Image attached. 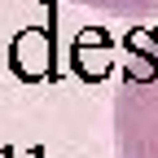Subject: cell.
Segmentation results:
<instances>
[{
  "label": "cell",
  "mask_w": 158,
  "mask_h": 158,
  "mask_svg": "<svg viewBox=\"0 0 158 158\" xmlns=\"http://www.w3.org/2000/svg\"><path fill=\"white\" fill-rule=\"evenodd\" d=\"M9 70L22 84H40L53 75V31L48 27H27L9 44Z\"/></svg>",
  "instance_id": "cell-2"
},
{
  "label": "cell",
  "mask_w": 158,
  "mask_h": 158,
  "mask_svg": "<svg viewBox=\"0 0 158 158\" xmlns=\"http://www.w3.org/2000/svg\"><path fill=\"white\" fill-rule=\"evenodd\" d=\"M88 35H92V53H88L84 44H75V70H79V79H101V75L110 70V62L97 53V48L106 44V35H101V31H88Z\"/></svg>",
  "instance_id": "cell-3"
},
{
  "label": "cell",
  "mask_w": 158,
  "mask_h": 158,
  "mask_svg": "<svg viewBox=\"0 0 158 158\" xmlns=\"http://www.w3.org/2000/svg\"><path fill=\"white\" fill-rule=\"evenodd\" d=\"M88 9H101V13H118V18H154L158 13V0H79Z\"/></svg>",
  "instance_id": "cell-4"
},
{
  "label": "cell",
  "mask_w": 158,
  "mask_h": 158,
  "mask_svg": "<svg viewBox=\"0 0 158 158\" xmlns=\"http://www.w3.org/2000/svg\"><path fill=\"white\" fill-rule=\"evenodd\" d=\"M118 158H158V27L127 35L123 84L114 92Z\"/></svg>",
  "instance_id": "cell-1"
}]
</instances>
